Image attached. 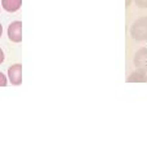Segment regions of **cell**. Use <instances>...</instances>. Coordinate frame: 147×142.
<instances>
[{
    "label": "cell",
    "instance_id": "6da1fadb",
    "mask_svg": "<svg viewBox=\"0 0 147 142\" xmlns=\"http://www.w3.org/2000/svg\"><path fill=\"white\" fill-rule=\"evenodd\" d=\"M130 34H132L134 40H145V39H147V17H142L136 21L132 25Z\"/></svg>",
    "mask_w": 147,
    "mask_h": 142
},
{
    "label": "cell",
    "instance_id": "7a4b0ae2",
    "mask_svg": "<svg viewBox=\"0 0 147 142\" xmlns=\"http://www.w3.org/2000/svg\"><path fill=\"white\" fill-rule=\"evenodd\" d=\"M8 36L13 43H21L22 41V22L14 21L8 27Z\"/></svg>",
    "mask_w": 147,
    "mask_h": 142
},
{
    "label": "cell",
    "instance_id": "3957f363",
    "mask_svg": "<svg viewBox=\"0 0 147 142\" xmlns=\"http://www.w3.org/2000/svg\"><path fill=\"white\" fill-rule=\"evenodd\" d=\"M8 79L13 85L22 84V65L14 64L8 69Z\"/></svg>",
    "mask_w": 147,
    "mask_h": 142
},
{
    "label": "cell",
    "instance_id": "277c9868",
    "mask_svg": "<svg viewBox=\"0 0 147 142\" xmlns=\"http://www.w3.org/2000/svg\"><path fill=\"white\" fill-rule=\"evenodd\" d=\"M21 5H22V0H1V7L9 13L17 12Z\"/></svg>",
    "mask_w": 147,
    "mask_h": 142
},
{
    "label": "cell",
    "instance_id": "5b68a950",
    "mask_svg": "<svg viewBox=\"0 0 147 142\" xmlns=\"http://www.w3.org/2000/svg\"><path fill=\"white\" fill-rule=\"evenodd\" d=\"M128 81L129 83H132V81H147V75L143 70H137L128 78Z\"/></svg>",
    "mask_w": 147,
    "mask_h": 142
},
{
    "label": "cell",
    "instance_id": "8992f818",
    "mask_svg": "<svg viewBox=\"0 0 147 142\" xmlns=\"http://www.w3.org/2000/svg\"><path fill=\"white\" fill-rule=\"evenodd\" d=\"M136 4L142 9H147V0H134Z\"/></svg>",
    "mask_w": 147,
    "mask_h": 142
},
{
    "label": "cell",
    "instance_id": "52a82bcc",
    "mask_svg": "<svg viewBox=\"0 0 147 142\" xmlns=\"http://www.w3.org/2000/svg\"><path fill=\"white\" fill-rule=\"evenodd\" d=\"M7 84H8V79H7V76H5L3 72H0V87H5Z\"/></svg>",
    "mask_w": 147,
    "mask_h": 142
},
{
    "label": "cell",
    "instance_id": "ba28073f",
    "mask_svg": "<svg viewBox=\"0 0 147 142\" xmlns=\"http://www.w3.org/2000/svg\"><path fill=\"white\" fill-rule=\"evenodd\" d=\"M4 58H5V56H4V52H3V49L0 48V65L4 62Z\"/></svg>",
    "mask_w": 147,
    "mask_h": 142
},
{
    "label": "cell",
    "instance_id": "9c48e42d",
    "mask_svg": "<svg viewBox=\"0 0 147 142\" xmlns=\"http://www.w3.org/2000/svg\"><path fill=\"white\" fill-rule=\"evenodd\" d=\"M1 35H3V26H1V23H0V38H1Z\"/></svg>",
    "mask_w": 147,
    "mask_h": 142
},
{
    "label": "cell",
    "instance_id": "30bf717a",
    "mask_svg": "<svg viewBox=\"0 0 147 142\" xmlns=\"http://www.w3.org/2000/svg\"><path fill=\"white\" fill-rule=\"evenodd\" d=\"M129 4H130V0H127V1H125V5H127V7H129Z\"/></svg>",
    "mask_w": 147,
    "mask_h": 142
},
{
    "label": "cell",
    "instance_id": "8fae6325",
    "mask_svg": "<svg viewBox=\"0 0 147 142\" xmlns=\"http://www.w3.org/2000/svg\"><path fill=\"white\" fill-rule=\"evenodd\" d=\"M146 56H147V49H146Z\"/></svg>",
    "mask_w": 147,
    "mask_h": 142
}]
</instances>
